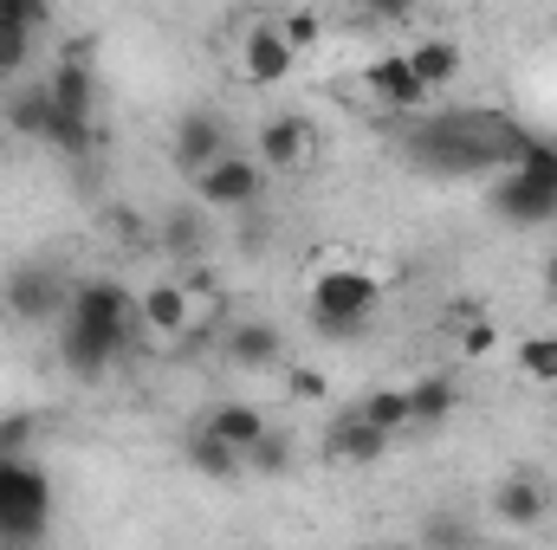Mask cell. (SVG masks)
<instances>
[{
	"instance_id": "cell-8",
	"label": "cell",
	"mask_w": 557,
	"mask_h": 550,
	"mask_svg": "<svg viewBox=\"0 0 557 550\" xmlns=\"http://www.w3.org/2000/svg\"><path fill=\"white\" fill-rule=\"evenodd\" d=\"M260 195H267V168L253 155H240V149H227L214 168L195 175V201L214 208V214H253Z\"/></svg>"
},
{
	"instance_id": "cell-11",
	"label": "cell",
	"mask_w": 557,
	"mask_h": 550,
	"mask_svg": "<svg viewBox=\"0 0 557 550\" xmlns=\"http://www.w3.org/2000/svg\"><path fill=\"white\" fill-rule=\"evenodd\" d=\"M221 363L234 370H285V337L267 317H234L221 330Z\"/></svg>"
},
{
	"instance_id": "cell-17",
	"label": "cell",
	"mask_w": 557,
	"mask_h": 550,
	"mask_svg": "<svg viewBox=\"0 0 557 550\" xmlns=\"http://www.w3.org/2000/svg\"><path fill=\"white\" fill-rule=\"evenodd\" d=\"M7 130L26 142H52V124H59V111H52V98H46V78L39 85H20V91H7Z\"/></svg>"
},
{
	"instance_id": "cell-33",
	"label": "cell",
	"mask_w": 557,
	"mask_h": 550,
	"mask_svg": "<svg viewBox=\"0 0 557 550\" xmlns=\"http://www.w3.org/2000/svg\"><path fill=\"white\" fill-rule=\"evenodd\" d=\"M111 234H117V240H143V221L131 208H111Z\"/></svg>"
},
{
	"instance_id": "cell-31",
	"label": "cell",
	"mask_w": 557,
	"mask_h": 550,
	"mask_svg": "<svg viewBox=\"0 0 557 550\" xmlns=\"http://www.w3.org/2000/svg\"><path fill=\"white\" fill-rule=\"evenodd\" d=\"M278 33H285V46H292V52H305V46L318 39V13H285V20H278Z\"/></svg>"
},
{
	"instance_id": "cell-23",
	"label": "cell",
	"mask_w": 557,
	"mask_h": 550,
	"mask_svg": "<svg viewBox=\"0 0 557 550\" xmlns=\"http://www.w3.org/2000/svg\"><path fill=\"white\" fill-rule=\"evenodd\" d=\"M162 247H169L175 260H201V253H208V221H201V208H169Z\"/></svg>"
},
{
	"instance_id": "cell-15",
	"label": "cell",
	"mask_w": 557,
	"mask_h": 550,
	"mask_svg": "<svg viewBox=\"0 0 557 550\" xmlns=\"http://www.w3.org/2000/svg\"><path fill=\"white\" fill-rule=\"evenodd\" d=\"M311 155V124L305 117H267L253 137V162L260 168H305Z\"/></svg>"
},
{
	"instance_id": "cell-32",
	"label": "cell",
	"mask_w": 557,
	"mask_h": 550,
	"mask_svg": "<svg viewBox=\"0 0 557 550\" xmlns=\"http://www.w3.org/2000/svg\"><path fill=\"white\" fill-rule=\"evenodd\" d=\"M285 383H292V396H298V402H324V396H331L318 370H285Z\"/></svg>"
},
{
	"instance_id": "cell-3",
	"label": "cell",
	"mask_w": 557,
	"mask_h": 550,
	"mask_svg": "<svg viewBox=\"0 0 557 550\" xmlns=\"http://www.w3.org/2000/svg\"><path fill=\"white\" fill-rule=\"evenodd\" d=\"M376 304H383V278L363 266H331L311 285V330L331 343H357V337H370Z\"/></svg>"
},
{
	"instance_id": "cell-5",
	"label": "cell",
	"mask_w": 557,
	"mask_h": 550,
	"mask_svg": "<svg viewBox=\"0 0 557 550\" xmlns=\"http://www.w3.org/2000/svg\"><path fill=\"white\" fill-rule=\"evenodd\" d=\"M46 98L59 111L52 124V149H72L85 155L91 149V111H98V78H91V52H65L46 78Z\"/></svg>"
},
{
	"instance_id": "cell-1",
	"label": "cell",
	"mask_w": 557,
	"mask_h": 550,
	"mask_svg": "<svg viewBox=\"0 0 557 550\" xmlns=\"http://www.w3.org/2000/svg\"><path fill=\"white\" fill-rule=\"evenodd\" d=\"M403 149L409 162L428 168V175H499L519 162L525 149V130L512 117H493V111H441L428 124H409L403 130Z\"/></svg>"
},
{
	"instance_id": "cell-30",
	"label": "cell",
	"mask_w": 557,
	"mask_h": 550,
	"mask_svg": "<svg viewBox=\"0 0 557 550\" xmlns=\"http://www.w3.org/2000/svg\"><path fill=\"white\" fill-rule=\"evenodd\" d=\"M26 65H33V33H0V78L26 85Z\"/></svg>"
},
{
	"instance_id": "cell-14",
	"label": "cell",
	"mask_w": 557,
	"mask_h": 550,
	"mask_svg": "<svg viewBox=\"0 0 557 550\" xmlns=\"http://www.w3.org/2000/svg\"><path fill=\"white\" fill-rule=\"evenodd\" d=\"M292 65H298V52L285 46L278 20L247 33V52H240V78H247V85H278V78H292Z\"/></svg>"
},
{
	"instance_id": "cell-20",
	"label": "cell",
	"mask_w": 557,
	"mask_h": 550,
	"mask_svg": "<svg viewBox=\"0 0 557 550\" xmlns=\"http://www.w3.org/2000/svg\"><path fill=\"white\" fill-rule=\"evenodd\" d=\"M182 460H188L201 479H240V473H247V466H240V453H234L227 440H214L201 421L188 427V440H182Z\"/></svg>"
},
{
	"instance_id": "cell-21",
	"label": "cell",
	"mask_w": 557,
	"mask_h": 550,
	"mask_svg": "<svg viewBox=\"0 0 557 550\" xmlns=\"http://www.w3.org/2000/svg\"><path fill=\"white\" fill-rule=\"evenodd\" d=\"M454 409H460L454 376H421V383H409V427H441Z\"/></svg>"
},
{
	"instance_id": "cell-36",
	"label": "cell",
	"mask_w": 557,
	"mask_h": 550,
	"mask_svg": "<svg viewBox=\"0 0 557 550\" xmlns=\"http://www.w3.org/2000/svg\"><path fill=\"white\" fill-rule=\"evenodd\" d=\"M0 111H7V78H0Z\"/></svg>"
},
{
	"instance_id": "cell-35",
	"label": "cell",
	"mask_w": 557,
	"mask_h": 550,
	"mask_svg": "<svg viewBox=\"0 0 557 550\" xmlns=\"http://www.w3.org/2000/svg\"><path fill=\"white\" fill-rule=\"evenodd\" d=\"M0 550H39V545H0Z\"/></svg>"
},
{
	"instance_id": "cell-18",
	"label": "cell",
	"mask_w": 557,
	"mask_h": 550,
	"mask_svg": "<svg viewBox=\"0 0 557 550\" xmlns=\"http://www.w3.org/2000/svg\"><path fill=\"white\" fill-rule=\"evenodd\" d=\"M137 317H143V330H156V337H182L188 330V291L175 278H156L149 291H137Z\"/></svg>"
},
{
	"instance_id": "cell-10",
	"label": "cell",
	"mask_w": 557,
	"mask_h": 550,
	"mask_svg": "<svg viewBox=\"0 0 557 550\" xmlns=\"http://www.w3.org/2000/svg\"><path fill=\"white\" fill-rule=\"evenodd\" d=\"M493 518H499L506 532L545 525V518H552V479H545L539 466H512V473L493 486Z\"/></svg>"
},
{
	"instance_id": "cell-6",
	"label": "cell",
	"mask_w": 557,
	"mask_h": 550,
	"mask_svg": "<svg viewBox=\"0 0 557 550\" xmlns=\"http://www.w3.org/2000/svg\"><path fill=\"white\" fill-rule=\"evenodd\" d=\"M72 285L78 278H65L59 266H46V260H20V266H7V278H0V304L20 324H59L65 304H72Z\"/></svg>"
},
{
	"instance_id": "cell-12",
	"label": "cell",
	"mask_w": 557,
	"mask_h": 550,
	"mask_svg": "<svg viewBox=\"0 0 557 550\" xmlns=\"http://www.w3.org/2000/svg\"><path fill=\"white\" fill-rule=\"evenodd\" d=\"M383 453H389V434L370 427L357 409H344L331 421V434H324V460H331V466H376Z\"/></svg>"
},
{
	"instance_id": "cell-16",
	"label": "cell",
	"mask_w": 557,
	"mask_h": 550,
	"mask_svg": "<svg viewBox=\"0 0 557 550\" xmlns=\"http://www.w3.org/2000/svg\"><path fill=\"white\" fill-rule=\"evenodd\" d=\"M409 65H416L421 91L434 98V91H447L454 78H460V65H467V52H460V39H447V33H428L409 46Z\"/></svg>"
},
{
	"instance_id": "cell-28",
	"label": "cell",
	"mask_w": 557,
	"mask_h": 550,
	"mask_svg": "<svg viewBox=\"0 0 557 550\" xmlns=\"http://www.w3.org/2000/svg\"><path fill=\"white\" fill-rule=\"evenodd\" d=\"M33 440H39V414H26V409L0 414V460H26Z\"/></svg>"
},
{
	"instance_id": "cell-22",
	"label": "cell",
	"mask_w": 557,
	"mask_h": 550,
	"mask_svg": "<svg viewBox=\"0 0 557 550\" xmlns=\"http://www.w3.org/2000/svg\"><path fill=\"white\" fill-rule=\"evenodd\" d=\"M292 460H298V447H292V434H285V427H278V434L267 427V434L240 453V466H247L253 479H285V473H292Z\"/></svg>"
},
{
	"instance_id": "cell-24",
	"label": "cell",
	"mask_w": 557,
	"mask_h": 550,
	"mask_svg": "<svg viewBox=\"0 0 557 550\" xmlns=\"http://www.w3.org/2000/svg\"><path fill=\"white\" fill-rule=\"evenodd\" d=\"M447 324H454V343H460V357H493V343H499V324H493L480 304H454V311H447Z\"/></svg>"
},
{
	"instance_id": "cell-13",
	"label": "cell",
	"mask_w": 557,
	"mask_h": 550,
	"mask_svg": "<svg viewBox=\"0 0 557 550\" xmlns=\"http://www.w3.org/2000/svg\"><path fill=\"white\" fill-rule=\"evenodd\" d=\"M370 91L389 104V111H403V117H416L421 104H428V91H421L416 65H409V52H383V59H370Z\"/></svg>"
},
{
	"instance_id": "cell-19",
	"label": "cell",
	"mask_w": 557,
	"mask_h": 550,
	"mask_svg": "<svg viewBox=\"0 0 557 550\" xmlns=\"http://www.w3.org/2000/svg\"><path fill=\"white\" fill-rule=\"evenodd\" d=\"M201 427H208L214 440H227L234 453H247L273 421H267V409H253V402H214V409L201 414Z\"/></svg>"
},
{
	"instance_id": "cell-27",
	"label": "cell",
	"mask_w": 557,
	"mask_h": 550,
	"mask_svg": "<svg viewBox=\"0 0 557 550\" xmlns=\"http://www.w3.org/2000/svg\"><path fill=\"white\" fill-rule=\"evenodd\" d=\"M421 545L428 550H473V525H467L460 512H434V518L421 525Z\"/></svg>"
},
{
	"instance_id": "cell-26",
	"label": "cell",
	"mask_w": 557,
	"mask_h": 550,
	"mask_svg": "<svg viewBox=\"0 0 557 550\" xmlns=\"http://www.w3.org/2000/svg\"><path fill=\"white\" fill-rule=\"evenodd\" d=\"M519 376L525 383H557V330H539L519 343Z\"/></svg>"
},
{
	"instance_id": "cell-4",
	"label": "cell",
	"mask_w": 557,
	"mask_h": 550,
	"mask_svg": "<svg viewBox=\"0 0 557 550\" xmlns=\"http://www.w3.org/2000/svg\"><path fill=\"white\" fill-rule=\"evenodd\" d=\"M52 532V479L46 466L26 460H0V545H46Z\"/></svg>"
},
{
	"instance_id": "cell-9",
	"label": "cell",
	"mask_w": 557,
	"mask_h": 550,
	"mask_svg": "<svg viewBox=\"0 0 557 550\" xmlns=\"http://www.w3.org/2000/svg\"><path fill=\"white\" fill-rule=\"evenodd\" d=\"M227 149H234V142H227V117L208 111V104H188V111L175 117V130H169V162H175L188 182H195L201 168H214Z\"/></svg>"
},
{
	"instance_id": "cell-25",
	"label": "cell",
	"mask_w": 557,
	"mask_h": 550,
	"mask_svg": "<svg viewBox=\"0 0 557 550\" xmlns=\"http://www.w3.org/2000/svg\"><path fill=\"white\" fill-rule=\"evenodd\" d=\"M357 414H363L370 427H383V434L396 440V434L409 427V389H370V396L357 402Z\"/></svg>"
},
{
	"instance_id": "cell-7",
	"label": "cell",
	"mask_w": 557,
	"mask_h": 550,
	"mask_svg": "<svg viewBox=\"0 0 557 550\" xmlns=\"http://www.w3.org/2000/svg\"><path fill=\"white\" fill-rule=\"evenodd\" d=\"M486 214L499 227H552L557 221V175H532V168H499L486 182Z\"/></svg>"
},
{
	"instance_id": "cell-2",
	"label": "cell",
	"mask_w": 557,
	"mask_h": 550,
	"mask_svg": "<svg viewBox=\"0 0 557 550\" xmlns=\"http://www.w3.org/2000/svg\"><path fill=\"white\" fill-rule=\"evenodd\" d=\"M137 330V291H124L117 278H78L72 304L59 317V363L72 376H104L117 357H131Z\"/></svg>"
},
{
	"instance_id": "cell-37",
	"label": "cell",
	"mask_w": 557,
	"mask_h": 550,
	"mask_svg": "<svg viewBox=\"0 0 557 550\" xmlns=\"http://www.w3.org/2000/svg\"><path fill=\"white\" fill-rule=\"evenodd\" d=\"M383 550H403V545H383Z\"/></svg>"
},
{
	"instance_id": "cell-29",
	"label": "cell",
	"mask_w": 557,
	"mask_h": 550,
	"mask_svg": "<svg viewBox=\"0 0 557 550\" xmlns=\"http://www.w3.org/2000/svg\"><path fill=\"white\" fill-rule=\"evenodd\" d=\"M52 26V7L46 0H0V33H46Z\"/></svg>"
},
{
	"instance_id": "cell-34",
	"label": "cell",
	"mask_w": 557,
	"mask_h": 550,
	"mask_svg": "<svg viewBox=\"0 0 557 550\" xmlns=\"http://www.w3.org/2000/svg\"><path fill=\"white\" fill-rule=\"evenodd\" d=\"M545 298L557 304V253H545Z\"/></svg>"
}]
</instances>
